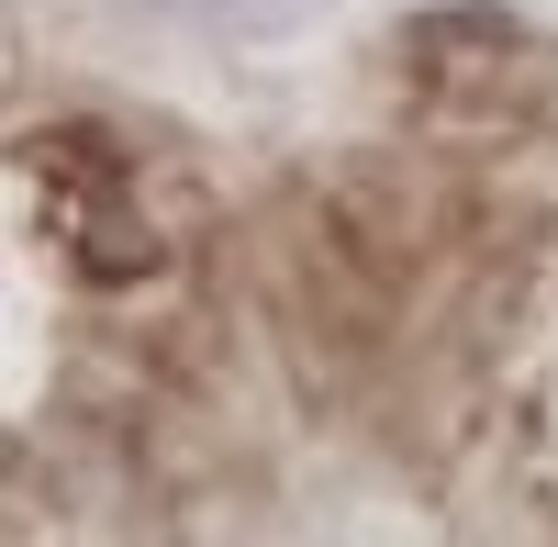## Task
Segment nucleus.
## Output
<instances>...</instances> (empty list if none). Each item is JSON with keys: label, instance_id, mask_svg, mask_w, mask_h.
<instances>
[{"label": "nucleus", "instance_id": "nucleus-1", "mask_svg": "<svg viewBox=\"0 0 558 547\" xmlns=\"http://www.w3.org/2000/svg\"><path fill=\"white\" fill-rule=\"evenodd\" d=\"M146 12L213 23V34H291V23H313V12H324V0H146Z\"/></svg>", "mask_w": 558, "mask_h": 547}]
</instances>
